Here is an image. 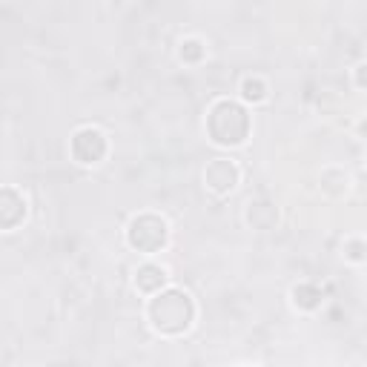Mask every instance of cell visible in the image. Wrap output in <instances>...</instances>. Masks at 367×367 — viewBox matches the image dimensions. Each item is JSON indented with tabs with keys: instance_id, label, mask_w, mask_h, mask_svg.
Returning a JSON list of instances; mask_svg holds the SVG:
<instances>
[{
	"instance_id": "obj_1",
	"label": "cell",
	"mask_w": 367,
	"mask_h": 367,
	"mask_svg": "<svg viewBox=\"0 0 367 367\" xmlns=\"http://www.w3.org/2000/svg\"><path fill=\"white\" fill-rule=\"evenodd\" d=\"M150 318H152V327L158 333H167V336L184 333L193 324V301H189V296L181 290L158 293L150 305Z\"/></svg>"
},
{
	"instance_id": "obj_2",
	"label": "cell",
	"mask_w": 367,
	"mask_h": 367,
	"mask_svg": "<svg viewBox=\"0 0 367 367\" xmlns=\"http://www.w3.org/2000/svg\"><path fill=\"white\" fill-rule=\"evenodd\" d=\"M147 238H152L155 247H164L167 241V224L161 218H155V215H141L132 221V227H130V244L135 250H143V252H150V241Z\"/></svg>"
},
{
	"instance_id": "obj_3",
	"label": "cell",
	"mask_w": 367,
	"mask_h": 367,
	"mask_svg": "<svg viewBox=\"0 0 367 367\" xmlns=\"http://www.w3.org/2000/svg\"><path fill=\"white\" fill-rule=\"evenodd\" d=\"M204 181H206V187H210L213 193H218V196L233 193L235 184H238V167H235L233 161H224V158H218V161H213L210 167H206Z\"/></svg>"
},
{
	"instance_id": "obj_4",
	"label": "cell",
	"mask_w": 367,
	"mask_h": 367,
	"mask_svg": "<svg viewBox=\"0 0 367 367\" xmlns=\"http://www.w3.org/2000/svg\"><path fill=\"white\" fill-rule=\"evenodd\" d=\"M164 281H167V273L161 267H155V264H143L135 273V284H138V290H143V293H158Z\"/></svg>"
},
{
	"instance_id": "obj_5",
	"label": "cell",
	"mask_w": 367,
	"mask_h": 367,
	"mask_svg": "<svg viewBox=\"0 0 367 367\" xmlns=\"http://www.w3.org/2000/svg\"><path fill=\"white\" fill-rule=\"evenodd\" d=\"M241 92H244V98H247V101H255V104L267 98V89H264V84H261V81H252V78H247V81H244Z\"/></svg>"
},
{
	"instance_id": "obj_6",
	"label": "cell",
	"mask_w": 367,
	"mask_h": 367,
	"mask_svg": "<svg viewBox=\"0 0 367 367\" xmlns=\"http://www.w3.org/2000/svg\"><path fill=\"white\" fill-rule=\"evenodd\" d=\"M318 290H313V287H296V305H301V307H316L318 301L316 298H310V296H316Z\"/></svg>"
},
{
	"instance_id": "obj_7",
	"label": "cell",
	"mask_w": 367,
	"mask_h": 367,
	"mask_svg": "<svg viewBox=\"0 0 367 367\" xmlns=\"http://www.w3.org/2000/svg\"><path fill=\"white\" fill-rule=\"evenodd\" d=\"M196 55H201V43H198V40L181 43V58H196Z\"/></svg>"
},
{
	"instance_id": "obj_8",
	"label": "cell",
	"mask_w": 367,
	"mask_h": 367,
	"mask_svg": "<svg viewBox=\"0 0 367 367\" xmlns=\"http://www.w3.org/2000/svg\"><path fill=\"white\" fill-rule=\"evenodd\" d=\"M356 81H359V86L367 84V63H362V67L356 69Z\"/></svg>"
},
{
	"instance_id": "obj_9",
	"label": "cell",
	"mask_w": 367,
	"mask_h": 367,
	"mask_svg": "<svg viewBox=\"0 0 367 367\" xmlns=\"http://www.w3.org/2000/svg\"><path fill=\"white\" fill-rule=\"evenodd\" d=\"M362 132H364V135H367V121H364V123H362Z\"/></svg>"
}]
</instances>
